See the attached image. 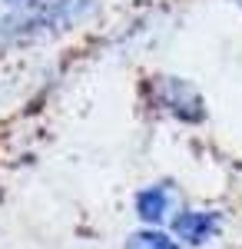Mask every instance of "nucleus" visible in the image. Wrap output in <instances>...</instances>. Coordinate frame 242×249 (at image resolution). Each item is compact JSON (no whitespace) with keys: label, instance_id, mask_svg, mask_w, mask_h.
<instances>
[{"label":"nucleus","instance_id":"nucleus-4","mask_svg":"<svg viewBox=\"0 0 242 249\" xmlns=\"http://www.w3.org/2000/svg\"><path fill=\"white\" fill-rule=\"evenodd\" d=\"M179 246L183 243L176 236L163 232L159 226H143V230L126 236V249H179Z\"/></svg>","mask_w":242,"mask_h":249},{"label":"nucleus","instance_id":"nucleus-2","mask_svg":"<svg viewBox=\"0 0 242 249\" xmlns=\"http://www.w3.org/2000/svg\"><path fill=\"white\" fill-rule=\"evenodd\" d=\"M219 230H223L219 213H209V210H183L173 219V236L183 246H206Z\"/></svg>","mask_w":242,"mask_h":249},{"label":"nucleus","instance_id":"nucleus-3","mask_svg":"<svg viewBox=\"0 0 242 249\" xmlns=\"http://www.w3.org/2000/svg\"><path fill=\"white\" fill-rule=\"evenodd\" d=\"M133 210L139 216V223L146 226H163L169 210H173V186L169 183H153L133 196Z\"/></svg>","mask_w":242,"mask_h":249},{"label":"nucleus","instance_id":"nucleus-1","mask_svg":"<svg viewBox=\"0 0 242 249\" xmlns=\"http://www.w3.org/2000/svg\"><path fill=\"white\" fill-rule=\"evenodd\" d=\"M153 103L183 123H203L206 103L199 90L179 77H153Z\"/></svg>","mask_w":242,"mask_h":249}]
</instances>
